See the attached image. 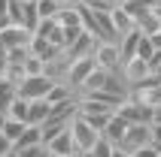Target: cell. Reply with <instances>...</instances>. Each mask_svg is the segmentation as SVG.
<instances>
[{"instance_id": "obj_8", "label": "cell", "mask_w": 161, "mask_h": 157, "mask_svg": "<svg viewBox=\"0 0 161 157\" xmlns=\"http://www.w3.org/2000/svg\"><path fill=\"white\" fill-rule=\"evenodd\" d=\"M155 3H158V0H122L119 6H122L128 15L134 18V24H140L149 12H155Z\"/></svg>"}, {"instance_id": "obj_14", "label": "cell", "mask_w": 161, "mask_h": 157, "mask_svg": "<svg viewBox=\"0 0 161 157\" xmlns=\"http://www.w3.org/2000/svg\"><path fill=\"white\" fill-rule=\"evenodd\" d=\"M140 30H131V33H125L122 36V39H119V52H122V63L125 61H131V58H134L137 54V43H140Z\"/></svg>"}, {"instance_id": "obj_9", "label": "cell", "mask_w": 161, "mask_h": 157, "mask_svg": "<svg viewBox=\"0 0 161 157\" xmlns=\"http://www.w3.org/2000/svg\"><path fill=\"white\" fill-rule=\"evenodd\" d=\"M46 148L52 151L55 157H64V154H73V151H79V148H76V142H73L70 127H67L64 133H58L55 139H49V142H46Z\"/></svg>"}, {"instance_id": "obj_22", "label": "cell", "mask_w": 161, "mask_h": 157, "mask_svg": "<svg viewBox=\"0 0 161 157\" xmlns=\"http://www.w3.org/2000/svg\"><path fill=\"white\" fill-rule=\"evenodd\" d=\"M152 148L161 151V124H152Z\"/></svg>"}, {"instance_id": "obj_30", "label": "cell", "mask_w": 161, "mask_h": 157, "mask_svg": "<svg viewBox=\"0 0 161 157\" xmlns=\"http://www.w3.org/2000/svg\"><path fill=\"white\" fill-rule=\"evenodd\" d=\"M0 118H3V112H0Z\"/></svg>"}, {"instance_id": "obj_28", "label": "cell", "mask_w": 161, "mask_h": 157, "mask_svg": "<svg viewBox=\"0 0 161 157\" xmlns=\"http://www.w3.org/2000/svg\"><path fill=\"white\" fill-rule=\"evenodd\" d=\"M6 157H18V154H15V151H12V154H6Z\"/></svg>"}, {"instance_id": "obj_31", "label": "cell", "mask_w": 161, "mask_h": 157, "mask_svg": "<svg viewBox=\"0 0 161 157\" xmlns=\"http://www.w3.org/2000/svg\"><path fill=\"white\" fill-rule=\"evenodd\" d=\"M119 3H122V0H119Z\"/></svg>"}, {"instance_id": "obj_7", "label": "cell", "mask_w": 161, "mask_h": 157, "mask_svg": "<svg viewBox=\"0 0 161 157\" xmlns=\"http://www.w3.org/2000/svg\"><path fill=\"white\" fill-rule=\"evenodd\" d=\"M128 127H131V124H128L125 118H122V115L116 112V115H113V118H109V121H107V127L100 130V136H103V139H107V142H113V145H119V142L125 139Z\"/></svg>"}, {"instance_id": "obj_4", "label": "cell", "mask_w": 161, "mask_h": 157, "mask_svg": "<svg viewBox=\"0 0 161 157\" xmlns=\"http://www.w3.org/2000/svg\"><path fill=\"white\" fill-rule=\"evenodd\" d=\"M70 133H73V142H76V148H79V151H88L91 145L100 139V133L94 130L82 115H76V118L70 121Z\"/></svg>"}, {"instance_id": "obj_3", "label": "cell", "mask_w": 161, "mask_h": 157, "mask_svg": "<svg viewBox=\"0 0 161 157\" xmlns=\"http://www.w3.org/2000/svg\"><path fill=\"white\" fill-rule=\"evenodd\" d=\"M146 145H152V124H131L125 133V139L119 142V148H125V151H140L146 148Z\"/></svg>"}, {"instance_id": "obj_15", "label": "cell", "mask_w": 161, "mask_h": 157, "mask_svg": "<svg viewBox=\"0 0 161 157\" xmlns=\"http://www.w3.org/2000/svg\"><path fill=\"white\" fill-rule=\"evenodd\" d=\"M27 112H31V100L15 97V100L9 103V109H6V118H12V121H25V124H27Z\"/></svg>"}, {"instance_id": "obj_17", "label": "cell", "mask_w": 161, "mask_h": 157, "mask_svg": "<svg viewBox=\"0 0 161 157\" xmlns=\"http://www.w3.org/2000/svg\"><path fill=\"white\" fill-rule=\"evenodd\" d=\"M113 148H116V145H113V142H107L103 136H100V139L94 142L88 151H82V157H113Z\"/></svg>"}, {"instance_id": "obj_20", "label": "cell", "mask_w": 161, "mask_h": 157, "mask_svg": "<svg viewBox=\"0 0 161 157\" xmlns=\"http://www.w3.org/2000/svg\"><path fill=\"white\" fill-rule=\"evenodd\" d=\"M18 157H55L46 145H36V148H27V151H15Z\"/></svg>"}, {"instance_id": "obj_12", "label": "cell", "mask_w": 161, "mask_h": 157, "mask_svg": "<svg viewBox=\"0 0 161 157\" xmlns=\"http://www.w3.org/2000/svg\"><path fill=\"white\" fill-rule=\"evenodd\" d=\"M36 145H43V130L34 127V124H27V130L21 133V139L15 142V151H27V148H36Z\"/></svg>"}, {"instance_id": "obj_1", "label": "cell", "mask_w": 161, "mask_h": 157, "mask_svg": "<svg viewBox=\"0 0 161 157\" xmlns=\"http://www.w3.org/2000/svg\"><path fill=\"white\" fill-rule=\"evenodd\" d=\"M55 88V78L49 73H36V76H25L18 82V97L25 100H46Z\"/></svg>"}, {"instance_id": "obj_5", "label": "cell", "mask_w": 161, "mask_h": 157, "mask_svg": "<svg viewBox=\"0 0 161 157\" xmlns=\"http://www.w3.org/2000/svg\"><path fill=\"white\" fill-rule=\"evenodd\" d=\"M94 61L97 67L109 73H122V52H119V43H97L94 45Z\"/></svg>"}, {"instance_id": "obj_13", "label": "cell", "mask_w": 161, "mask_h": 157, "mask_svg": "<svg viewBox=\"0 0 161 157\" xmlns=\"http://www.w3.org/2000/svg\"><path fill=\"white\" fill-rule=\"evenodd\" d=\"M18 97V85L12 82V78H6V76H0V112L6 115V109H9V103Z\"/></svg>"}, {"instance_id": "obj_32", "label": "cell", "mask_w": 161, "mask_h": 157, "mask_svg": "<svg viewBox=\"0 0 161 157\" xmlns=\"http://www.w3.org/2000/svg\"><path fill=\"white\" fill-rule=\"evenodd\" d=\"M158 157H161V154H158Z\"/></svg>"}, {"instance_id": "obj_19", "label": "cell", "mask_w": 161, "mask_h": 157, "mask_svg": "<svg viewBox=\"0 0 161 157\" xmlns=\"http://www.w3.org/2000/svg\"><path fill=\"white\" fill-rule=\"evenodd\" d=\"M79 3L94 9V12H113V9L119 6V0H79Z\"/></svg>"}, {"instance_id": "obj_6", "label": "cell", "mask_w": 161, "mask_h": 157, "mask_svg": "<svg viewBox=\"0 0 161 157\" xmlns=\"http://www.w3.org/2000/svg\"><path fill=\"white\" fill-rule=\"evenodd\" d=\"M31 39H34V33H31L27 27H21V24H9V27L0 30V43L6 45L9 52H12V48H27Z\"/></svg>"}, {"instance_id": "obj_29", "label": "cell", "mask_w": 161, "mask_h": 157, "mask_svg": "<svg viewBox=\"0 0 161 157\" xmlns=\"http://www.w3.org/2000/svg\"><path fill=\"white\" fill-rule=\"evenodd\" d=\"M155 73H158V76H161V63H158V70H155Z\"/></svg>"}, {"instance_id": "obj_2", "label": "cell", "mask_w": 161, "mask_h": 157, "mask_svg": "<svg viewBox=\"0 0 161 157\" xmlns=\"http://www.w3.org/2000/svg\"><path fill=\"white\" fill-rule=\"evenodd\" d=\"M119 115H122L128 124H152L155 109H152L149 103H143V100H137V97L128 94V100L119 106Z\"/></svg>"}, {"instance_id": "obj_11", "label": "cell", "mask_w": 161, "mask_h": 157, "mask_svg": "<svg viewBox=\"0 0 161 157\" xmlns=\"http://www.w3.org/2000/svg\"><path fill=\"white\" fill-rule=\"evenodd\" d=\"M109 18H113V27H116V36L122 39L125 33H131V30H137V24H134V18L128 15L122 6H116L113 12H109Z\"/></svg>"}, {"instance_id": "obj_21", "label": "cell", "mask_w": 161, "mask_h": 157, "mask_svg": "<svg viewBox=\"0 0 161 157\" xmlns=\"http://www.w3.org/2000/svg\"><path fill=\"white\" fill-rule=\"evenodd\" d=\"M12 151H15V145H12V142H9L6 136H3V133H0V157H6V154H12Z\"/></svg>"}, {"instance_id": "obj_18", "label": "cell", "mask_w": 161, "mask_h": 157, "mask_svg": "<svg viewBox=\"0 0 161 157\" xmlns=\"http://www.w3.org/2000/svg\"><path fill=\"white\" fill-rule=\"evenodd\" d=\"M61 3L58 0H36V12H40V21L43 18H58V12H61Z\"/></svg>"}, {"instance_id": "obj_10", "label": "cell", "mask_w": 161, "mask_h": 157, "mask_svg": "<svg viewBox=\"0 0 161 157\" xmlns=\"http://www.w3.org/2000/svg\"><path fill=\"white\" fill-rule=\"evenodd\" d=\"M49 118H52V103H49V100H31L27 124H34V127H43Z\"/></svg>"}, {"instance_id": "obj_27", "label": "cell", "mask_w": 161, "mask_h": 157, "mask_svg": "<svg viewBox=\"0 0 161 157\" xmlns=\"http://www.w3.org/2000/svg\"><path fill=\"white\" fill-rule=\"evenodd\" d=\"M64 157H82V151H73V154H64Z\"/></svg>"}, {"instance_id": "obj_24", "label": "cell", "mask_w": 161, "mask_h": 157, "mask_svg": "<svg viewBox=\"0 0 161 157\" xmlns=\"http://www.w3.org/2000/svg\"><path fill=\"white\" fill-rule=\"evenodd\" d=\"M149 39H152V45H155V52H161V30H158V33H152V36H149Z\"/></svg>"}, {"instance_id": "obj_25", "label": "cell", "mask_w": 161, "mask_h": 157, "mask_svg": "<svg viewBox=\"0 0 161 157\" xmlns=\"http://www.w3.org/2000/svg\"><path fill=\"white\" fill-rule=\"evenodd\" d=\"M113 157H131V151H125V148H119V145H116V148H113Z\"/></svg>"}, {"instance_id": "obj_16", "label": "cell", "mask_w": 161, "mask_h": 157, "mask_svg": "<svg viewBox=\"0 0 161 157\" xmlns=\"http://www.w3.org/2000/svg\"><path fill=\"white\" fill-rule=\"evenodd\" d=\"M25 130H27V124H25V121H12V118H6V121H3V136H6L12 145L21 139V133H25Z\"/></svg>"}, {"instance_id": "obj_26", "label": "cell", "mask_w": 161, "mask_h": 157, "mask_svg": "<svg viewBox=\"0 0 161 157\" xmlns=\"http://www.w3.org/2000/svg\"><path fill=\"white\" fill-rule=\"evenodd\" d=\"M152 124H161V106H155V115H152Z\"/></svg>"}, {"instance_id": "obj_23", "label": "cell", "mask_w": 161, "mask_h": 157, "mask_svg": "<svg viewBox=\"0 0 161 157\" xmlns=\"http://www.w3.org/2000/svg\"><path fill=\"white\" fill-rule=\"evenodd\" d=\"M158 154H161V151H155L152 145H146V148H140V151H134V154H131V157H158Z\"/></svg>"}]
</instances>
